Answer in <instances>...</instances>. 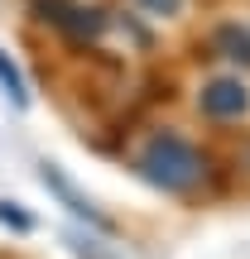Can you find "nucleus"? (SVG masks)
<instances>
[{"label":"nucleus","instance_id":"obj_1","mask_svg":"<svg viewBox=\"0 0 250 259\" xmlns=\"http://www.w3.org/2000/svg\"><path fill=\"white\" fill-rule=\"evenodd\" d=\"M130 168H135V178H145L149 187H159V192H168V197L197 192V187H202V178H207V158H202V149L188 144V139L173 135V130H159V135H149L145 144L135 149Z\"/></svg>","mask_w":250,"mask_h":259},{"label":"nucleus","instance_id":"obj_2","mask_svg":"<svg viewBox=\"0 0 250 259\" xmlns=\"http://www.w3.org/2000/svg\"><path fill=\"white\" fill-rule=\"evenodd\" d=\"M197 111H202L207 120H217V125L245 120L250 115V87L241 77H212V82H202V92H197Z\"/></svg>","mask_w":250,"mask_h":259},{"label":"nucleus","instance_id":"obj_3","mask_svg":"<svg viewBox=\"0 0 250 259\" xmlns=\"http://www.w3.org/2000/svg\"><path fill=\"white\" fill-rule=\"evenodd\" d=\"M39 183H44V187H48V192H53V197H58V202H63L82 226H96V231L111 235V216H106L101 206H96V202H92V197H87V192H82V187H77L58 163H48V158H44V163H39Z\"/></svg>","mask_w":250,"mask_h":259},{"label":"nucleus","instance_id":"obj_4","mask_svg":"<svg viewBox=\"0 0 250 259\" xmlns=\"http://www.w3.org/2000/svg\"><path fill=\"white\" fill-rule=\"evenodd\" d=\"M39 10H44V19L53 29H63V34L73 38H96L106 29V15L92 5H77V0H39Z\"/></svg>","mask_w":250,"mask_h":259},{"label":"nucleus","instance_id":"obj_5","mask_svg":"<svg viewBox=\"0 0 250 259\" xmlns=\"http://www.w3.org/2000/svg\"><path fill=\"white\" fill-rule=\"evenodd\" d=\"M63 245L73 250V259H121L111 240H106V231H96V226H73V231L63 235Z\"/></svg>","mask_w":250,"mask_h":259},{"label":"nucleus","instance_id":"obj_6","mask_svg":"<svg viewBox=\"0 0 250 259\" xmlns=\"http://www.w3.org/2000/svg\"><path fill=\"white\" fill-rule=\"evenodd\" d=\"M212 48L226 58V63L250 67V24H222V29L212 34Z\"/></svg>","mask_w":250,"mask_h":259},{"label":"nucleus","instance_id":"obj_7","mask_svg":"<svg viewBox=\"0 0 250 259\" xmlns=\"http://www.w3.org/2000/svg\"><path fill=\"white\" fill-rule=\"evenodd\" d=\"M0 87H5V96H10V101L19 106V111L29 106V87H24V77H19V67L10 63L5 53H0Z\"/></svg>","mask_w":250,"mask_h":259},{"label":"nucleus","instance_id":"obj_8","mask_svg":"<svg viewBox=\"0 0 250 259\" xmlns=\"http://www.w3.org/2000/svg\"><path fill=\"white\" fill-rule=\"evenodd\" d=\"M0 226H15L19 235H29L34 231V216L19 211V202H5V197H0Z\"/></svg>","mask_w":250,"mask_h":259},{"label":"nucleus","instance_id":"obj_9","mask_svg":"<svg viewBox=\"0 0 250 259\" xmlns=\"http://www.w3.org/2000/svg\"><path fill=\"white\" fill-rule=\"evenodd\" d=\"M135 5L145 10L149 19H178V15H183V5H188V0H135Z\"/></svg>","mask_w":250,"mask_h":259}]
</instances>
